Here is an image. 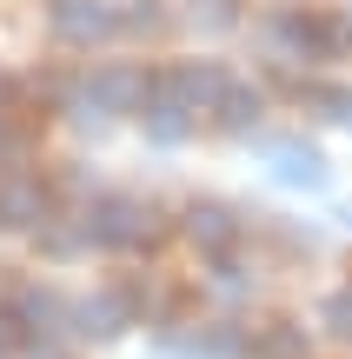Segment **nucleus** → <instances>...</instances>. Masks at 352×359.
<instances>
[{
	"label": "nucleus",
	"mask_w": 352,
	"mask_h": 359,
	"mask_svg": "<svg viewBox=\"0 0 352 359\" xmlns=\"http://www.w3.org/2000/svg\"><path fill=\"white\" fill-rule=\"evenodd\" d=\"M80 233L87 246H120V253H140V246H160V206L133 200V193H100V200L80 213Z\"/></svg>",
	"instance_id": "obj_1"
},
{
	"label": "nucleus",
	"mask_w": 352,
	"mask_h": 359,
	"mask_svg": "<svg viewBox=\"0 0 352 359\" xmlns=\"http://www.w3.org/2000/svg\"><path fill=\"white\" fill-rule=\"evenodd\" d=\"M146 93H153V74L133 67V60H106V67L87 74V107L93 114H140Z\"/></svg>",
	"instance_id": "obj_2"
},
{
	"label": "nucleus",
	"mask_w": 352,
	"mask_h": 359,
	"mask_svg": "<svg viewBox=\"0 0 352 359\" xmlns=\"http://www.w3.org/2000/svg\"><path fill=\"white\" fill-rule=\"evenodd\" d=\"M47 27L60 47H100V40L120 34V13L106 0H53L47 7Z\"/></svg>",
	"instance_id": "obj_3"
},
{
	"label": "nucleus",
	"mask_w": 352,
	"mask_h": 359,
	"mask_svg": "<svg viewBox=\"0 0 352 359\" xmlns=\"http://www.w3.org/2000/svg\"><path fill=\"white\" fill-rule=\"evenodd\" d=\"M153 93H167V100H180L186 114H213L220 107V93H226V74L213 60H180V67H167V74L153 80Z\"/></svg>",
	"instance_id": "obj_4"
},
{
	"label": "nucleus",
	"mask_w": 352,
	"mask_h": 359,
	"mask_svg": "<svg viewBox=\"0 0 352 359\" xmlns=\"http://www.w3.org/2000/svg\"><path fill=\"white\" fill-rule=\"evenodd\" d=\"M66 320H73L80 339H120L133 326V293H120V286H106V293H87L80 306H66Z\"/></svg>",
	"instance_id": "obj_5"
},
{
	"label": "nucleus",
	"mask_w": 352,
	"mask_h": 359,
	"mask_svg": "<svg viewBox=\"0 0 352 359\" xmlns=\"http://www.w3.org/2000/svg\"><path fill=\"white\" fill-rule=\"evenodd\" d=\"M47 213H53V193L40 187L34 173H7L0 180V226L7 233H34Z\"/></svg>",
	"instance_id": "obj_6"
},
{
	"label": "nucleus",
	"mask_w": 352,
	"mask_h": 359,
	"mask_svg": "<svg viewBox=\"0 0 352 359\" xmlns=\"http://www.w3.org/2000/svg\"><path fill=\"white\" fill-rule=\"evenodd\" d=\"M239 213L233 206H220V200H199V206H186V240L199 246V253H213V259H226L239 246Z\"/></svg>",
	"instance_id": "obj_7"
},
{
	"label": "nucleus",
	"mask_w": 352,
	"mask_h": 359,
	"mask_svg": "<svg viewBox=\"0 0 352 359\" xmlns=\"http://www.w3.org/2000/svg\"><path fill=\"white\" fill-rule=\"evenodd\" d=\"M273 173L286 180V187H306V193L326 187V160H319L313 147H293V140H279V147H273Z\"/></svg>",
	"instance_id": "obj_8"
},
{
	"label": "nucleus",
	"mask_w": 352,
	"mask_h": 359,
	"mask_svg": "<svg viewBox=\"0 0 352 359\" xmlns=\"http://www.w3.org/2000/svg\"><path fill=\"white\" fill-rule=\"evenodd\" d=\"M146 140H160V147H173V140H186L193 133V114H186L180 100H167V93H146Z\"/></svg>",
	"instance_id": "obj_9"
},
{
	"label": "nucleus",
	"mask_w": 352,
	"mask_h": 359,
	"mask_svg": "<svg viewBox=\"0 0 352 359\" xmlns=\"http://www.w3.org/2000/svg\"><path fill=\"white\" fill-rule=\"evenodd\" d=\"M213 114H220L226 133H253V127H260V114H266V100L246 87V80H226V93H220V107H213Z\"/></svg>",
	"instance_id": "obj_10"
},
{
	"label": "nucleus",
	"mask_w": 352,
	"mask_h": 359,
	"mask_svg": "<svg viewBox=\"0 0 352 359\" xmlns=\"http://www.w3.org/2000/svg\"><path fill=\"white\" fill-rule=\"evenodd\" d=\"M253 359H306V326H293V320L266 326V333L253 339Z\"/></svg>",
	"instance_id": "obj_11"
},
{
	"label": "nucleus",
	"mask_w": 352,
	"mask_h": 359,
	"mask_svg": "<svg viewBox=\"0 0 352 359\" xmlns=\"http://www.w3.org/2000/svg\"><path fill=\"white\" fill-rule=\"evenodd\" d=\"M60 320H66V306L53 293H20V326L34 339H47V333H60Z\"/></svg>",
	"instance_id": "obj_12"
},
{
	"label": "nucleus",
	"mask_w": 352,
	"mask_h": 359,
	"mask_svg": "<svg viewBox=\"0 0 352 359\" xmlns=\"http://www.w3.org/2000/svg\"><path fill=\"white\" fill-rule=\"evenodd\" d=\"M193 27H206V34L233 27V0H193Z\"/></svg>",
	"instance_id": "obj_13"
},
{
	"label": "nucleus",
	"mask_w": 352,
	"mask_h": 359,
	"mask_svg": "<svg viewBox=\"0 0 352 359\" xmlns=\"http://www.w3.org/2000/svg\"><path fill=\"white\" fill-rule=\"evenodd\" d=\"M326 326H332L339 339H352V286H346V293H332V299H326Z\"/></svg>",
	"instance_id": "obj_14"
},
{
	"label": "nucleus",
	"mask_w": 352,
	"mask_h": 359,
	"mask_svg": "<svg viewBox=\"0 0 352 359\" xmlns=\"http://www.w3.org/2000/svg\"><path fill=\"white\" fill-rule=\"evenodd\" d=\"M120 27H127V34H153V27H160V7H153V0H140L133 13H120Z\"/></svg>",
	"instance_id": "obj_15"
},
{
	"label": "nucleus",
	"mask_w": 352,
	"mask_h": 359,
	"mask_svg": "<svg viewBox=\"0 0 352 359\" xmlns=\"http://www.w3.org/2000/svg\"><path fill=\"white\" fill-rule=\"evenodd\" d=\"M20 333H27V326H20V313H0V353H7Z\"/></svg>",
	"instance_id": "obj_16"
},
{
	"label": "nucleus",
	"mask_w": 352,
	"mask_h": 359,
	"mask_svg": "<svg viewBox=\"0 0 352 359\" xmlns=\"http://www.w3.org/2000/svg\"><path fill=\"white\" fill-rule=\"evenodd\" d=\"M13 154V133H7V114H0V160Z\"/></svg>",
	"instance_id": "obj_17"
},
{
	"label": "nucleus",
	"mask_w": 352,
	"mask_h": 359,
	"mask_svg": "<svg viewBox=\"0 0 352 359\" xmlns=\"http://www.w3.org/2000/svg\"><path fill=\"white\" fill-rule=\"evenodd\" d=\"M27 359H66L60 346H34V353H27Z\"/></svg>",
	"instance_id": "obj_18"
},
{
	"label": "nucleus",
	"mask_w": 352,
	"mask_h": 359,
	"mask_svg": "<svg viewBox=\"0 0 352 359\" xmlns=\"http://www.w3.org/2000/svg\"><path fill=\"white\" fill-rule=\"evenodd\" d=\"M0 100H7V80H0Z\"/></svg>",
	"instance_id": "obj_19"
},
{
	"label": "nucleus",
	"mask_w": 352,
	"mask_h": 359,
	"mask_svg": "<svg viewBox=\"0 0 352 359\" xmlns=\"http://www.w3.org/2000/svg\"><path fill=\"white\" fill-rule=\"evenodd\" d=\"M0 359H7V353H0Z\"/></svg>",
	"instance_id": "obj_20"
}]
</instances>
